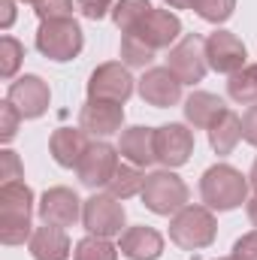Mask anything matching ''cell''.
I'll use <instances>...</instances> for the list:
<instances>
[{"mask_svg": "<svg viewBox=\"0 0 257 260\" xmlns=\"http://www.w3.org/2000/svg\"><path fill=\"white\" fill-rule=\"evenodd\" d=\"M30 215H34V191L24 182L0 185V242L24 245L30 239Z\"/></svg>", "mask_w": 257, "mask_h": 260, "instance_id": "obj_1", "label": "cell"}, {"mask_svg": "<svg viewBox=\"0 0 257 260\" xmlns=\"http://www.w3.org/2000/svg\"><path fill=\"white\" fill-rule=\"evenodd\" d=\"M200 197L209 209H218V212H227V209H236L245 203L248 197V182L245 176L230 167V164H218L212 170L203 173L200 179Z\"/></svg>", "mask_w": 257, "mask_h": 260, "instance_id": "obj_2", "label": "cell"}, {"mask_svg": "<svg viewBox=\"0 0 257 260\" xmlns=\"http://www.w3.org/2000/svg\"><path fill=\"white\" fill-rule=\"evenodd\" d=\"M215 233H218V224H215V215L209 206H185L170 221V239L185 251L212 245Z\"/></svg>", "mask_w": 257, "mask_h": 260, "instance_id": "obj_3", "label": "cell"}, {"mask_svg": "<svg viewBox=\"0 0 257 260\" xmlns=\"http://www.w3.org/2000/svg\"><path fill=\"white\" fill-rule=\"evenodd\" d=\"M142 203L148 212L154 215H176L188 206V185L173 173V170H160V173H151L145 176V185H142Z\"/></svg>", "mask_w": 257, "mask_h": 260, "instance_id": "obj_4", "label": "cell"}, {"mask_svg": "<svg viewBox=\"0 0 257 260\" xmlns=\"http://www.w3.org/2000/svg\"><path fill=\"white\" fill-rule=\"evenodd\" d=\"M85 46L82 27L73 18H49L37 30V49L49 61H73Z\"/></svg>", "mask_w": 257, "mask_h": 260, "instance_id": "obj_5", "label": "cell"}, {"mask_svg": "<svg viewBox=\"0 0 257 260\" xmlns=\"http://www.w3.org/2000/svg\"><path fill=\"white\" fill-rule=\"evenodd\" d=\"M167 67L176 73L182 85H197L203 82L209 61H206V40L197 34H185L167 55Z\"/></svg>", "mask_w": 257, "mask_h": 260, "instance_id": "obj_6", "label": "cell"}, {"mask_svg": "<svg viewBox=\"0 0 257 260\" xmlns=\"http://www.w3.org/2000/svg\"><path fill=\"white\" fill-rule=\"evenodd\" d=\"M124 218H127V212H124L121 200L112 194H94L82 206V221H85L88 233H94V236H106V239L118 236L124 230Z\"/></svg>", "mask_w": 257, "mask_h": 260, "instance_id": "obj_7", "label": "cell"}, {"mask_svg": "<svg viewBox=\"0 0 257 260\" xmlns=\"http://www.w3.org/2000/svg\"><path fill=\"white\" fill-rule=\"evenodd\" d=\"M115 170H118V148H112L109 142H91L88 151H85V157L76 167L79 182L85 188H94V191L106 188L112 182Z\"/></svg>", "mask_w": 257, "mask_h": 260, "instance_id": "obj_8", "label": "cell"}, {"mask_svg": "<svg viewBox=\"0 0 257 260\" xmlns=\"http://www.w3.org/2000/svg\"><path fill=\"white\" fill-rule=\"evenodd\" d=\"M133 34L139 43H145L148 49H154V52H160V49H173V43L179 40V34H182V21H179V15L176 12H170V9H151L133 30Z\"/></svg>", "mask_w": 257, "mask_h": 260, "instance_id": "obj_9", "label": "cell"}, {"mask_svg": "<svg viewBox=\"0 0 257 260\" xmlns=\"http://www.w3.org/2000/svg\"><path fill=\"white\" fill-rule=\"evenodd\" d=\"M245 43L230 34V30H215L206 37V61L215 73H224V76H233L245 67Z\"/></svg>", "mask_w": 257, "mask_h": 260, "instance_id": "obj_10", "label": "cell"}, {"mask_svg": "<svg viewBox=\"0 0 257 260\" xmlns=\"http://www.w3.org/2000/svg\"><path fill=\"white\" fill-rule=\"evenodd\" d=\"M133 94V76L127 67L121 64H103L97 67L88 79V97L91 100H112V103H124Z\"/></svg>", "mask_w": 257, "mask_h": 260, "instance_id": "obj_11", "label": "cell"}, {"mask_svg": "<svg viewBox=\"0 0 257 260\" xmlns=\"http://www.w3.org/2000/svg\"><path fill=\"white\" fill-rule=\"evenodd\" d=\"M139 97L157 109L176 106L182 100V82L176 79L170 67H148L145 76L139 79Z\"/></svg>", "mask_w": 257, "mask_h": 260, "instance_id": "obj_12", "label": "cell"}, {"mask_svg": "<svg viewBox=\"0 0 257 260\" xmlns=\"http://www.w3.org/2000/svg\"><path fill=\"white\" fill-rule=\"evenodd\" d=\"M194 151V133L185 124H164L154 130V154L167 170L188 164Z\"/></svg>", "mask_w": 257, "mask_h": 260, "instance_id": "obj_13", "label": "cell"}, {"mask_svg": "<svg viewBox=\"0 0 257 260\" xmlns=\"http://www.w3.org/2000/svg\"><path fill=\"white\" fill-rule=\"evenodd\" d=\"M124 124V106L112 100H91L79 109V127L88 136H112Z\"/></svg>", "mask_w": 257, "mask_h": 260, "instance_id": "obj_14", "label": "cell"}, {"mask_svg": "<svg viewBox=\"0 0 257 260\" xmlns=\"http://www.w3.org/2000/svg\"><path fill=\"white\" fill-rule=\"evenodd\" d=\"M6 100L18 109L21 118H40L49 109V85L40 76H21L9 85Z\"/></svg>", "mask_w": 257, "mask_h": 260, "instance_id": "obj_15", "label": "cell"}, {"mask_svg": "<svg viewBox=\"0 0 257 260\" xmlns=\"http://www.w3.org/2000/svg\"><path fill=\"white\" fill-rule=\"evenodd\" d=\"M82 200L73 194L70 188H52L40 200V218L43 224H55V227H73L82 218Z\"/></svg>", "mask_w": 257, "mask_h": 260, "instance_id": "obj_16", "label": "cell"}, {"mask_svg": "<svg viewBox=\"0 0 257 260\" xmlns=\"http://www.w3.org/2000/svg\"><path fill=\"white\" fill-rule=\"evenodd\" d=\"M118 251L127 260H157L164 251V236L145 224L139 227H127L121 233V242H118Z\"/></svg>", "mask_w": 257, "mask_h": 260, "instance_id": "obj_17", "label": "cell"}, {"mask_svg": "<svg viewBox=\"0 0 257 260\" xmlns=\"http://www.w3.org/2000/svg\"><path fill=\"white\" fill-rule=\"evenodd\" d=\"M27 248H30L34 260H67L73 254L64 227H55V224L37 227L30 233V239H27Z\"/></svg>", "mask_w": 257, "mask_h": 260, "instance_id": "obj_18", "label": "cell"}, {"mask_svg": "<svg viewBox=\"0 0 257 260\" xmlns=\"http://www.w3.org/2000/svg\"><path fill=\"white\" fill-rule=\"evenodd\" d=\"M88 145H91L88 133L82 127H58L49 139V151H52L55 164H61V167H79Z\"/></svg>", "mask_w": 257, "mask_h": 260, "instance_id": "obj_19", "label": "cell"}, {"mask_svg": "<svg viewBox=\"0 0 257 260\" xmlns=\"http://www.w3.org/2000/svg\"><path fill=\"white\" fill-rule=\"evenodd\" d=\"M118 154L127 157L133 167H148V164H154V160H157V154H154V130L151 127H127L121 133Z\"/></svg>", "mask_w": 257, "mask_h": 260, "instance_id": "obj_20", "label": "cell"}, {"mask_svg": "<svg viewBox=\"0 0 257 260\" xmlns=\"http://www.w3.org/2000/svg\"><path fill=\"white\" fill-rule=\"evenodd\" d=\"M224 112H227L224 100L215 97V94H209V91H194L191 97L185 100V118L197 130H209Z\"/></svg>", "mask_w": 257, "mask_h": 260, "instance_id": "obj_21", "label": "cell"}, {"mask_svg": "<svg viewBox=\"0 0 257 260\" xmlns=\"http://www.w3.org/2000/svg\"><path fill=\"white\" fill-rule=\"evenodd\" d=\"M239 139H242V118H239L233 109H227V112L209 127V142H212V148H215L218 154H230Z\"/></svg>", "mask_w": 257, "mask_h": 260, "instance_id": "obj_22", "label": "cell"}, {"mask_svg": "<svg viewBox=\"0 0 257 260\" xmlns=\"http://www.w3.org/2000/svg\"><path fill=\"white\" fill-rule=\"evenodd\" d=\"M227 94H230V100H236L242 106L257 103V64L242 67L239 73H233L230 82H227Z\"/></svg>", "mask_w": 257, "mask_h": 260, "instance_id": "obj_23", "label": "cell"}, {"mask_svg": "<svg viewBox=\"0 0 257 260\" xmlns=\"http://www.w3.org/2000/svg\"><path fill=\"white\" fill-rule=\"evenodd\" d=\"M151 9H154V6H151L148 0H115V6H112V21L118 24L121 34H127V30H133Z\"/></svg>", "mask_w": 257, "mask_h": 260, "instance_id": "obj_24", "label": "cell"}, {"mask_svg": "<svg viewBox=\"0 0 257 260\" xmlns=\"http://www.w3.org/2000/svg\"><path fill=\"white\" fill-rule=\"evenodd\" d=\"M142 185H145V176H142L133 164H130V167L118 164V170H115L112 182L106 185V191L112 197H118V200H127V197H133V194H142Z\"/></svg>", "mask_w": 257, "mask_h": 260, "instance_id": "obj_25", "label": "cell"}, {"mask_svg": "<svg viewBox=\"0 0 257 260\" xmlns=\"http://www.w3.org/2000/svg\"><path fill=\"white\" fill-rule=\"evenodd\" d=\"M118 257V248L106 239V236H85L76 242V251H73V260H115Z\"/></svg>", "mask_w": 257, "mask_h": 260, "instance_id": "obj_26", "label": "cell"}, {"mask_svg": "<svg viewBox=\"0 0 257 260\" xmlns=\"http://www.w3.org/2000/svg\"><path fill=\"white\" fill-rule=\"evenodd\" d=\"M154 49H148L145 43H139L133 34H124L121 37V61L124 67H139V70H145V67L154 61Z\"/></svg>", "mask_w": 257, "mask_h": 260, "instance_id": "obj_27", "label": "cell"}, {"mask_svg": "<svg viewBox=\"0 0 257 260\" xmlns=\"http://www.w3.org/2000/svg\"><path fill=\"white\" fill-rule=\"evenodd\" d=\"M21 58H24V46L15 37H3L0 40V76L12 79L18 64H21Z\"/></svg>", "mask_w": 257, "mask_h": 260, "instance_id": "obj_28", "label": "cell"}, {"mask_svg": "<svg viewBox=\"0 0 257 260\" xmlns=\"http://www.w3.org/2000/svg\"><path fill=\"white\" fill-rule=\"evenodd\" d=\"M233 9H236V0H200V6H197L200 18H206V21H212V24L227 21V18L233 15Z\"/></svg>", "mask_w": 257, "mask_h": 260, "instance_id": "obj_29", "label": "cell"}, {"mask_svg": "<svg viewBox=\"0 0 257 260\" xmlns=\"http://www.w3.org/2000/svg\"><path fill=\"white\" fill-rule=\"evenodd\" d=\"M34 9H37L40 21H49V18H73V0H40Z\"/></svg>", "mask_w": 257, "mask_h": 260, "instance_id": "obj_30", "label": "cell"}, {"mask_svg": "<svg viewBox=\"0 0 257 260\" xmlns=\"http://www.w3.org/2000/svg\"><path fill=\"white\" fill-rule=\"evenodd\" d=\"M18 121H21L18 109H15L9 100H3V103H0V139H3V142H9V139L15 136V130H18Z\"/></svg>", "mask_w": 257, "mask_h": 260, "instance_id": "obj_31", "label": "cell"}, {"mask_svg": "<svg viewBox=\"0 0 257 260\" xmlns=\"http://www.w3.org/2000/svg\"><path fill=\"white\" fill-rule=\"evenodd\" d=\"M76 6H79V12H82L85 18H91V21H100L106 12H112L115 0H76Z\"/></svg>", "mask_w": 257, "mask_h": 260, "instance_id": "obj_32", "label": "cell"}, {"mask_svg": "<svg viewBox=\"0 0 257 260\" xmlns=\"http://www.w3.org/2000/svg\"><path fill=\"white\" fill-rule=\"evenodd\" d=\"M0 179H3V182H18V179H21L18 157H15V151H9V148L0 151Z\"/></svg>", "mask_w": 257, "mask_h": 260, "instance_id": "obj_33", "label": "cell"}, {"mask_svg": "<svg viewBox=\"0 0 257 260\" xmlns=\"http://www.w3.org/2000/svg\"><path fill=\"white\" fill-rule=\"evenodd\" d=\"M233 260H257V230L254 233H245L233 245Z\"/></svg>", "mask_w": 257, "mask_h": 260, "instance_id": "obj_34", "label": "cell"}, {"mask_svg": "<svg viewBox=\"0 0 257 260\" xmlns=\"http://www.w3.org/2000/svg\"><path fill=\"white\" fill-rule=\"evenodd\" d=\"M242 139L257 148V103H251L242 115Z\"/></svg>", "mask_w": 257, "mask_h": 260, "instance_id": "obj_35", "label": "cell"}, {"mask_svg": "<svg viewBox=\"0 0 257 260\" xmlns=\"http://www.w3.org/2000/svg\"><path fill=\"white\" fill-rule=\"evenodd\" d=\"M0 9H3V18H0V27L6 30V27L12 24V18H15V9H12V0H0Z\"/></svg>", "mask_w": 257, "mask_h": 260, "instance_id": "obj_36", "label": "cell"}, {"mask_svg": "<svg viewBox=\"0 0 257 260\" xmlns=\"http://www.w3.org/2000/svg\"><path fill=\"white\" fill-rule=\"evenodd\" d=\"M173 9H197L200 6V0H167Z\"/></svg>", "mask_w": 257, "mask_h": 260, "instance_id": "obj_37", "label": "cell"}, {"mask_svg": "<svg viewBox=\"0 0 257 260\" xmlns=\"http://www.w3.org/2000/svg\"><path fill=\"white\" fill-rule=\"evenodd\" d=\"M248 218H251V224L257 227V197L254 200H248Z\"/></svg>", "mask_w": 257, "mask_h": 260, "instance_id": "obj_38", "label": "cell"}, {"mask_svg": "<svg viewBox=\"0 0 257 260\" xmlns=\"http://www.w3.org/2000/svg\"><path fill=\"white\" fill-rule=\"evenodd\" d=\"M248 182H251V188H254V194H257V160H254V167H251V173H248Z\"/></svg>", "mask_w": 257, "mask_h": 260, "instance_id": "obj_39", "label": "cell"}, {"mask_svg": "<svg viewBox=\"0 0 257 260\" xmlns=\"http://www.w3.org/2000/svg\"><path fill=\"white\" fill-rule=\"evenodd\" d=\"M21 3H30V6H37V3H40V0H21Z\"/></svg>", "mask_w": 257, "mask_h": 260, "instance_id": "obj_40", "label": "cell"}, {"mask_svg": "<svg viewBox=\"0 0 257 260\" xmlns=\"http://www.w3.org/2000/svg\"><path fill=\"white\" fill-rule=\"evenodd\" d=\"M221 260H233V257H221Z\"/></svg>", "mask_w": 257, "mask_h": 260, "instance_id": "obj_41", "label": "cell"}]
</instances>
